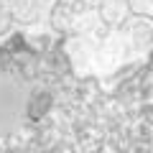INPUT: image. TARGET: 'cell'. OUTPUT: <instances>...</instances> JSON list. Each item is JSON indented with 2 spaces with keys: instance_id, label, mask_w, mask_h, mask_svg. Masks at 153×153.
I'll return each mask as SVG.
<instances>
[{
  "instance_id": "6da1fadb",
  "label": "cell",
  "mask_w": 153,
  "mask_h": 153,
  "mask_svg": "<svg viewBox=\"0 0 153 153\" xmlns=\"http://www.w3.org/2000/svg\"><path fill=\"white\" fill-rule=\"evenodd\" d=\"M69 56L82 74H107L123 61H128L120 33H112V28H107L105 23L94 26L92 31L74 33L69 44Z\"/></svg>"
},
{
  "instance_id": "7a4b0ae2",
  "label": "cell",
  "mask_w": 153,
  "mask_h": 153,
  "mask_svg": "<svg viewBox=\"0 0 153 153\" xmlns=\"http://www.w3.org/2000/svg\"><path fill=\"white\" fill-rule=\"evenodd\" d=\"M26 112V92L21 82L0 74V135L16 130Z\"/></svg>"
},
{
  "instance_id": "3957f363",
  "label": "cell",
  "mask_w": 153,
  "mask_h": 153,
  "mask_svg": "<svg viewBox=\"0 0 153 153\" xmlns=\"http://www.w3.org/2000/svg\"><path fill=\"white\" fill-rule=\"evenodd\" d=\"M117 33H120V41H123V46H125L128 59L143 56L153 46V18L133 13V18H128V21L117 28Z\"/></svg>"
},
{
  "instance_id": "277c9868",
  "label": "cell",
  "mask_w": 153,
  "mask_h": 153,
  "mask_svg": "<svg viewBox=\"0 0 153 153\" xmlns=\"http://www.w3.org/2000/svg\"><path fill=\"white\" fill-rule=\"evenodd\" d=\"M8 8L13 13L16 26L41 28L46 23H51L56 0H8Z\"/></svg>"
},
{
  "instance_id": "5b68a950",
  "label": "cell",
  "mask_w": 153,
  "mask_h": 153,
  "mask_svg": "<svg viewBox=\"0 0 153 153\" xmlns=\"http://www.w3.org/2000/svg\"><path fill=\"white\" fill-rule=\"evenodd\" d=\"M97 13H100V21L105 23L107 28L117 31L123 23L130 18V0H100L97 3Z\"/></svg>"
},
{
  "instance_id": "8992f818",
  "label": "cell",
  "mask_w": 153,
  "mask_h": 153,
  "mask_svg": "<svg viewBox=\"0 0 153 153\" xmlns=\"http://www.w3.org/2000/svg\"><path fill=\"white\" fill-rule=\"evenodd\" d=\"M13 26H16V21H13V13L8 8V0H0V38L8 36Z\"/></svg>"
},
{
  "instance_id": "52a82bcc",
  "label": "cell",
  "mask_w": 153,
  "mask_h": 153,
  "mask_svg": "<svg viewBox=\"0 0 153 153\" xmlns=\"http://www.w3.org/2000/svg\"><path fill=\"white\" fill-rule=\"evenodd\" d=\"M130 10L138 13V16L153 18V0H130Z\"/></svg>"
}]
</instances>
